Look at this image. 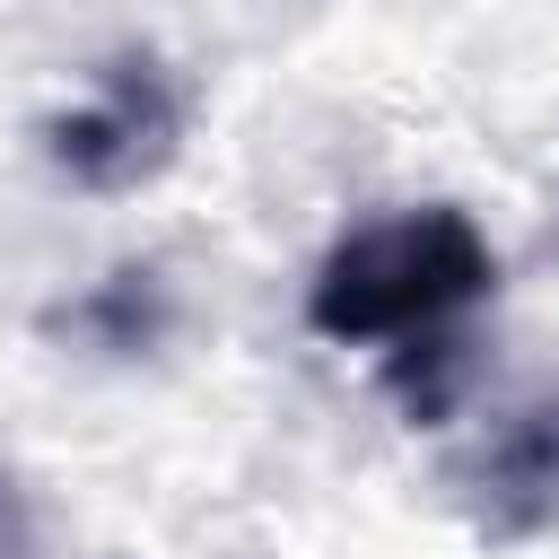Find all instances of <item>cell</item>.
I'll use <instances>...</instances> for the list:
<instances>
[{
    "mask_svg": "<svg viewBox=\"0 0 559 559\" xmlns=\"http://www.w3.org/2000/svg\"><path fill=\"white\" fill-rule=\"evenodd\" d=\"M498 288V253L489 236L428 201V210H393V218H367L349 227L323 262H314V288H306V323L341 349H367V341H419V332H454V314H472L480 297Z\"/></svg>",
    "mask_w": 559,
    "mask_h": 559,
    "instance_id": "cell-1",
    "label": "cell"
},
{
    "mask_svg": "<svg viewBox=\"0 0 559 559\" xmlns=\"http://www.w3.org/2000/svg\"><path fill=\"white\" fill-rule=\"evenodd\" d=\"M183 140V96L166 79L157 52H114L87 87V105L44 122V157L79 183V192H131L148 183Z\"/></svg>",
    "mask_w": 559,
    "mask_h": 559,
    "instance_id": "cell-2",
    "label": "cell"
},
{
    "mask_svg": "<svg viewBox=\"0 0 559 559\" xmlns=\"http://www.w3.org/2000/svg\"><path fill=\"white\" fill-rule=\"evenodd\" d=\"M52 323H61V332H79V341H96V349H114V358H140V349H157V341H166L175 297H166V280H157L148 262H122L105 288H87L79 306H61Z\"/></svg>",
    "mask_w": 559,
    "mask_h": 559,
    "instance_id": "cell-4",
    "label": "cell"
},
{
    "mask_svg": "<svg viewBox=\"0 0 559 559\" xmlns=\"http://www.w3.org/2000/svg\"><path fill=\"white\" fill-rule=\"evenodd\" d=\"M454 498L489 542H533L542 524H559V384L524 393L472 437V454L454 463Z\"/></svg>",
    "mask_w": 559,
    "mask_h": 559,
    "instance_id": "cell-3",
    "label": "cell"
}]
</instances>
